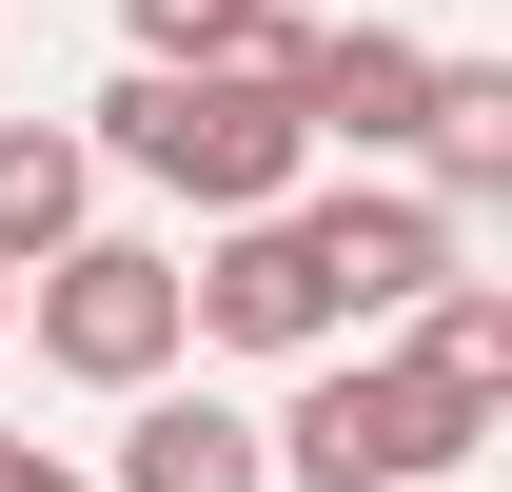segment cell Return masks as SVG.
Here are the masks:
<instances>
[{"label":"cell","mask_w":512,"mask_h":492,"mask_svg":"<svg viewBox=\"0 0 512 492\" xmlns=\"http://www.w3.org/2000/svg\"><path fill=\"white\" fill-rule=\"evenodd\" d=\"M79 138H99V178H158V197H197V217H256V197L316 178V138H296L276 79H197V60H119Z\"/></svg>","instance_id":"6da1fadb"},{"label":"cell","mask_w":512,"mask_h":492,"mask_svg":"<svg viewBox=\"0 0 512 492\" xmlns=\"http://www.w3.org/2000/svg\"><path fill=\"white\" fill-rule=\"evenodd\" d=\"M0 492H99V473H60V453H40V433H0Z\"/></svg>","instance_id":"7c38bea8"},{"label":"cell","mask_w":512,"mask_h":492,"mask_svg":"<svg viewBox=\"0 0 512 492\" xmlns=\"http://www.w3.org/2000/svg\"><path fill=\"white\" fill-rule=\"evenodd\" d=\"M256 433H276V492H434V473L493 453V414L434 394L414 355H375V335L296 355V414H256Z\"/></svg>","instance_id":"7a4b0ae2"},{"label":"cell","mask_w":512,"mask_h":492,"mask_svg":"<svg viewBox=\"0 0 512 492\" xmlns=\"http://www.w3.org/2000/svg\"><path fill=\"white\" fill-rule=\"evenodd\" d=\"M99 492H276V433L237 414V394H178V374H138V433Z\"/></svg>","instance_id":"52a82bcc"},{"label":"cell","mask_w":512,"mask_h":492,"mask_svg":"<svg viewBox=\"0 0 512 492\" xmlns=\"http://www.w3.org/2000/svg\"><path fill=\"white\" fill-rule=\"evenodd\" d=\"M0 335H20V276H0Z\"/></svg>","instance_id":"4fadbf2b"},{"label":"cell","mask_w":512,"mask_h":492,"mask_svg":"<svg viewBox=\"0 0 512 492\" xmlns=\"http://www.w3.org/2000/svg\"><path fill=\"white\" fill-rule=\"evenodd\" d=\"M394 355L434 374V394H473V414H512V276H434Z\"/></svg>","instance_id":"8fae6325"},{"label":"cell","mask_w":512,"mask_h":492,"mask_svg":"<svg viewBox=\"0 0 512 492\" xmlns=\"http://www.w3.org/2000/svg\"><path fill=\"white\" fill-rule=\"evenodd\" d=\"M60 237H99V138L79 119H0V276H40Z\"/></svg>","instance_id":"9c48e42d"},{"label":"cell","mask_w":512,"mask_h":492,"mask_svg":"<svg viewBox=\"0 0 512 492\" xmlns=\"http://www.w3.org/2000/svg\"><path fill=\"white\" fill-rule=\"evenodd\" d=\"M414 197H453V217H493L512 197V60H434V99H414V158H394Z\"/></svg>","instance_id":"ba28073f"},{"label":"cell","mask_w":512,"mask_h":492,"mask_svg":"<svg viewBox=\"0 0 512 492\" xmlns=\"http://www.w3.org/2000/svg\"><path fill=\"white\" fill-rule=\"evenodd\" d=\"M20 315H40V374H79V394H138V374L197 355L178 256H158V237H60L40 276H20Z\"/></svg>","instance_id":"3957f363"},{"label":"cell","mask_w":512,"mask_h":492,"mask_svg":"<svg viewBox=\"0 0 512 492\" xmlns=\"http://www.w3.org/2000/svg\"><path fill=\"white\" fill-rule=\"evenodd\" d=\"M119 40L138 60H197V79H296V0H119Z\"/></svg>","instance_id":"30bf717a"},{"label":"cell","mask_w":512,"mask_h":492,"mask_svg":"<svg viewBox=\"0 0 512 492\" xmlns=\"http://www.w3.org/2000/svg\"><path fill=\"white\" fill-rule=\"evenodd\" d=\"M178 315L217 335V355H335L355 315H335L316 237H296V197H256V217H217V237L178 256Z\"/></svg>","instance_id":"5b68a950"},{"label":"cell","mask_w":512,"mask_h":492,"mask_svg":"<svg viewBox=\"0 0 512 492\" xmlns=\"http://www.w3.org/2000/svg\"><path fill=\"white\" fill-rule=\"evenodd\" d=\"M296 237H316V276H335V315H355V335H375V315H414L434 276H473V217H453V197H414L394 158L296 178Z\"/></svg>","instance_id":"277c9868"},{"label":"cell","mask_w":512,"mask_h":492,"mask_svg":"<svg viewBox=\"0 0 512 492\" xmlns=\"http://www.w3.org/2000/svg\"><path fill=\"white\" fill-rule=\"evenodd\" d=\"M276 99H296V138H316V158H414V99H434V40H414V20H316Z\"/></svg>","instance_id":"8992f818"}]
</instances>
